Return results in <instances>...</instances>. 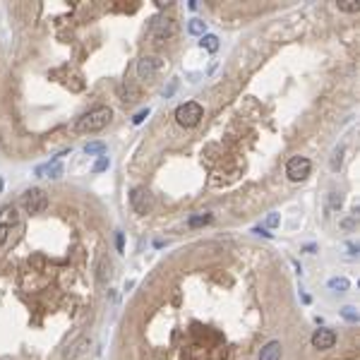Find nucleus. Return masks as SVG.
<instances>
[{"instance_id": "nucleus-1", "label": "nucleus", "mask_w": 360, "mask_h": 360, "mask_svg": "<svg viewBox=\"0 0 360 360\" xmlns=\"http://www.w3.org/2000/svg\"><path fill=\"white\" fill-rule=\"evenodd\" d=\"M113 118V110L108 106H94L89 113H84L79 120H77V132H84V135H91V132H99L110 123Z\"/></svg>"}, {"instance_id": "nucleus-2", "label": "nucleus", "mask_w": 360, "mask_h": 360, "mask_svg": "<svg viewBox=\"0 0 360 360\" xmlns=\"http://www.w3.org/2000/svg\"><path fill=\"white\" fill-rule=\"evenodd\" d=\"M178 32V27H176V22L171 17H156L151 22V29H149V34H151V41L156 43V46H161L163 41H168V38H173Z\"/></svg>"}, {"instance_id": "nucleus-3", "label": "nucleus", "mask_w": 360, "mask_h": 360, "mask_svg": "<svg viewBox=\"0 0 360 360\" xmlns=\"http://www.w3.org/2000/svg\"><path fill=\"white\" fill-rule=\"evenodd\" d=\"M22 207L27 209V214H41L48 207V195L41 187H29L22 195Z\"/></svg>"}, {"instance_id": "nucleus-4", "label": "nucleus", "mask_w": 360, "mask_h": 360, "mask_svg": "<svg viewBox=\"0 0 360 360\" xmlns=\"http://www.w3.org/2000/svg\"><path fill=\"white\" fill-rule=\"evenodd\" d=\"M176 120H178V125H182V127H195L199 120H202V106H199L197 101L182 104V106H178V110H176Z\"/></svg>"}, {"instance_id": "nucleus-5", "label": "nucleus", "mask_w": 360, "mask_h": 360, "mask_svg": "<svg viewBox=\"0 0 360 360\" xmlns=\"http://www.w3.org/2000/svg\"><path fill=\"white\" fill-rule=\"evenodd\" d=\"M130 207L142 216L149 214V212L154 209V197H151V192H149L146 187H135V190L130 192Z\"/></svg>"}, {"instance_id": "nucleus-6", "label": "nucleus", "mask_w": 360, "mask_h": 360, "mask_svg": "<svg viewBox=\"0 0 360 360\" xmlns=\"http://www.w3.org/2000/svg\"><path fill=\"white\" fill-rule=\"evenodd\" d=\"M310 161H307L305 156H293L290 161L286 163V176L288 180H293V182H300V180H305L310 176Z\"/></svg>"}, {"instance_id": "nucleus-7", "label": "nucleus", "mask_w": 360, "mask_h": 360, "mask_svg": "<svg viewBox=\"0 0 360 360\" xmlns=\"http://www.w3.org/2000/svg\"><path fill=\"white\" fill-rule=\"evenodd\" d=\"M159 70H161V60L154 58V55H146V58H142V60L137 63V74H140V79H154Z\"/></svg>"}, {"instance_id": "nucleus-8", "label": "nucleus", "mask_w": 360, "mask_h": 360, "mask_svg": "<svg viewBox=\"0 0 360 360\" xmlns=\"http://www.w3.org/2000/svg\"><path fill=\"white\" fill-rule=\"evenodd\" d=\"M336 343V334L331 331V329H317L315 334H312V346L317 348V351H326V348H331Z\"/></svg>"}, {"instance_id": "nucleus-9", "label": "nucleus", "mask_w": 360, "mask_h": 360, "mask_svg": "<svg viewBox=\"0 0 360 360\" xmlns=\"http://www.w3.org/2000/svg\"><path fill=\"white\" fill-rule=\"evenodd\" d=\"M110 274H113V262L104 254V257L99 259V267H96V279H99V284H106L108 279H110Z\"/></svg>"}, {"instance_id": "nucleus-10", "label": "nucleus", "mask_w": 360, "mask_h": 360, "mask_svg": "<svg viewBox=\"0 0 360 360\" xmlns=\"http://www.w3.org/2000/svg\"><path fill=\"white\" fill-rule=\"evenodd\" d=\"M259 360H281V343H279V341H269L264 348H262Z\"/></svg>"}, {"instance_id": "nucleus-11", "label": "nucleus", "mask_w": 360, "mask_h": 360, "mask_svg": "<svg viewBox=\"0 0 360 360\" xmlns=\"http://www.w3.org/2000/svg\"><path fill=\"white\" fill-rule=\"evenodd\" d=\"M43 173H48V178H60V176H63L60 159H53L48 166H38V168H36V176H43Z\"/></svg>"}, {"instance_id": "nucleus-12", "label": "nucleus", "mask_w": 360, "mask_h": 360, "mask_svg": "<svg viewBox=\"0 0 360 360\" xmlns=\"http://www.w3.org/2000/svg\"><path fill=\"white\" fill-rule=\"evenodd\" d=\"M91 346L89 339H82V341H77L74 346H70V351L65 353V360H77L82 353H87V348Z\"/></svg>"}, {"instance_id": "nucleus-13", "label": "nucleus", "mask_w": 360, "mask_h": 360, "mask_svg": "<svg viewBox=\"0 0 360 360\" xmlns=\"http://www.w3.org/2000/svg\"><path fill=\"white\" fill-rule=\"evenodd\" d=\"M10 223H17V209L12 204H7V207L0 209V226H7L10 228Z\"/></svg>"}, {"instance_id": "nucleus-14", "label": "nucleus", "mask_w": 360, "mask_h": 360, "mask_svg": "<svg viewBox=\"0 0 360 360\" xmlns=\"http://www.w3.org/2000/svg\"><path fill=\"white\" fill-rule=\"evenodd\" d=\"M199 46H202L204 51H209V53H216V51H218V36L204 34L202 36V41H199Z\"/></svg>"}, {"instance_id": "nucleus-15", "label": "nucleus", "mask_w": 360, "mask_h": 360, "mask_svg": "<svg viewBox=\"0 0 360 360\" xmlns=\"http://www.w3.org/2000/svg\"><path fill=\"white\" fill-rule=\"evenodd\" d=\"M329 288H331V290H336V293H343V290H348V288H351V281H348V279H343V276H334V279H329Z\"/></svg>"}, {"instance_id": "nucleus-16", "label": "nucleus", "mask_w": 360, "mask_h": 360, "mask_svg": "<svg viewBox=\"0 0 360 360\" xmlns=\"http://www.w3.org/2000/svg\"><path fill=\"white\" fill-rule=\"evenodd\" d=\"M84 151H87L89 156H94V154H96V156H104V154H106V144L104 142H87L84 144Z\"/></svg>"}, {"instance_id": "nucleus-17", "label": "nucleus", "mask_w": 360, "mask_h": 360, "mask_svg": "<svg viewBox=\"0 0 360 360\" xmlns=\"http://www.w3.org/2000/svg\"><path fill=\"white\" fill-rule=\"evenodd\" d=\"M204 29H207V24H204L202 19H190V24H187V32H190V34L204 36Z\"/></svg>"}, {"instance_id": "nucleus-18", "label": "nucleus", "mask_w": 360, "mask_h": 360, "mask_svg": "<svg viewBox=\"0 0 360 360\" xmlns=\"http://www.w3.org/2000/svg\"><path fill=\"white\" fill-rule=\"evenodd\" d=\"M341 192H329V207H326V212H334V209H339L341 207Z\"/></svg>"}, {"instance_id": "nucleus-19", "label": "nucleus", "mask_w": 360, "mask_h": 360, "mask_svg": "<svg viewBox=\"0 0 360 360\" xmlns=\"http://www.w3.org/2000/svg\"><path fill=\"white\" fill-rule=\"evenodd\" d=\"M341 161H343V146H336V149H334V156H331V168L339 171V168H341Z\"/></svg>"}, {"instance_id": "nucleus-20", "label": "nucleus", "mask_w": 360, "mask_h": 360, "mask_svg": "<svg viewBox=\"0 0 360 360\" xmlns=\"http://www.w3.org/2000/svg\"><path fill=\"white\" fill-rule=\"evenodd\" d=\"M212 221V214H199V216H192L187 223L190 226H204V223H209Z\"/></svg>"}, {"instance_id": "nucleus-21", "label": "nucleus", "mask_w": 360, "mask_h": 360, "mask_svg": "<svg viewBox=\"0 0 360 360\" xmlns=\"http://www.w3.org/2000/svg\"><path fill=\"white\" fill-rule=\"evenodd\" d=\"M339 10H343V12H358L360 5L353 2V0H343V2H339Z\"/></svg>"}, {"instance_id": "nucleus-22", "label": "nucleus", "mask_w": 360, "mask_h": 360, "mask_svg": "<svg viewBox=\"0 0 360 360\" xmlns=\"http://www.w3.org/2000/svg\"><path fill=\"white\" fill-rule=\"evenodd\" d=\"M108 163H110V161H108V156H106V154H104V156H99V161L94 163V173H101V171H106V168H108Z\"/></svg>"}, {"instance_id": "nucleus-23", "label": "nucleus", "mask_w": 360, "mask_h": 360, "mask_svg": "<svg viewBox=\"0 0 360 360\" xmlns=\"http://www.w3.org/2000/svg\"><path fill=\"white\" fill-rule=\"evenodd\" d=\"M343 317H346V320H351V322H356V320H358V315H356V310H353V307H343Z\"/></svg>"}, {"instance_id": "nucleus-24", "label": "nucleus", "mask_w": 360, "mask_h": 360, "mask_svg": "<svg viewBox=\"0 0 360 360\" xmlns=\"http://www.w3.org/2000/svg\"><path fill=\"white\" fill-rule=\"evenodd\" d=\"M146 115H149V108H144V110H140V113H137V115L132 118V123H135V125H140V123H142V120L146 118Z\"/></svg>"}, {"instance_id": "nucleus-25", "label": "nucleus", "mask_w": 360, "mask_h": 360, "mask_svg": "<svg viewBox=\"0 0 360 360\" xmlns=\"http://www.w3.org/2000/svg\"><path fill=\"white\" fill-rule=\"evenodd\" d=\"M7 235H10V228L7 226H0V245L7 240Z\"/></svg>"}, {"instance_id": "nucleus-26", "label": "nucleus", "mask_w": 360, "mask_h": 360, "mask_svg": "<svg viewBox=\"0 0 360 360\" xmlns=\"http://www.w3.org/2000/svg\"><path fill=\"white\" fill-rule=\"evenodd\" d=\"M267 226H271V228H274V226H279V216H276V214L267 216Z\"/></svg>"}, {"instance_id": "nucleus-27", "label": "nucleus", "mask_w": 360, "mask_h": 360, "mask_svg": "<svg viewBox=\"0 0 360 360\" xmlns=\"http://www.w3.org/2000/svg\"><path fill=\"white\" fill-rule=\"evenodd\" d=\"M115 248L118 252H123V233H115Z\"/></svg>"}, {"instance_id": "nucleus-28", "label": "nucleus", "mask_w": 360, "mask_h": 360, "mask_svg": "<svg viewBox=\"0 0 360 360\" xmlns=\"http://www.w3.org/2000/svg\"><path fill=\"white\" fill-rule=\"evenodd\" d=\"M2 185H5V182H2V178H0V192H2Z\"/></svg>"}]
</instances>
